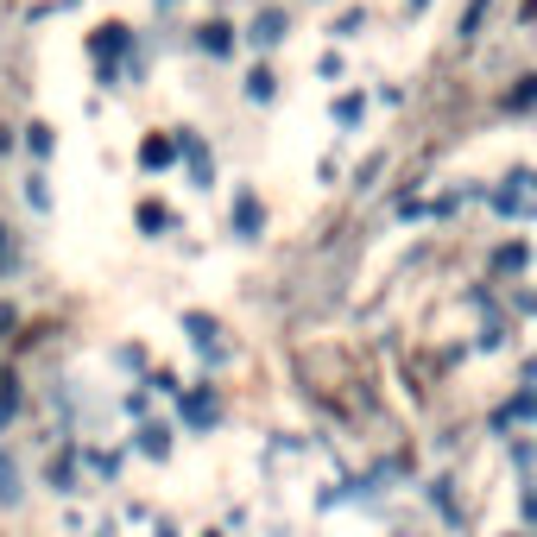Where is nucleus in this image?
Listing matches in <instances>:
<instances>
[{
    "label": "nucleus",
    "mask_w": 537,
    "mask_h": 537,
    "mask_svg": "<svg viewBox=\"0 0 537 537\" xmlns=\"http://www.w3.org/2000/svg\"><path fill=\"white\" fill-rule=\"evenodd\" d=\"M285 38V13L273 7V13H259V26H253V45H279Z\"/></svg>",
    "instance_id": "nucleus-2"
},
{
    "label": "nucleus",
    "mask_w": 537,
    "mask_h": 537,
    "mask_svg": "<svg viewBox=\"0 0 537 537\" xmlns=\"http://www.w3.org/2000/svg\"><path fill=\"white\" fill-rule=\"evenodd\" d=\"M216 418V398H190V424H209Z\"/></svg>",
    "instance_id": "nucleus-6"
},
{
    "label": "nucleus",
    "mask_w": 537,
    "mask_h": 537,
    "mask_svg": "<svg viewBox=\"0 0 537 537\" xmlns=\"http://www.w3.org/2000/svg\"><path fill=\"white\" fill-rule=\"evenodd\" d=\"M203 45L209 51H228V26H203Z\"/></svg>",
    "instance_id": "nucleus-7"
},
{
    "label": "nucleus",
    "mask_w": 537,
    "mask_h": 537,
    "mask_svg": "<svg viewBox=\"0 0 537 537\" xmlns=\"http://www.w3.org/2000/svg\"><path fill=\"white\" fill-rule=\"evenodd\" d=\"M171 152H177L171 140H146V152H140V159H146V165H171Z\"/></svg>",
    "instance_id": "nucleus-5"
},
{
    "label": "nucleus",
    "mask_w": 537,
    "mask_h": 537,
    "mask_svg": "<svg viewBox=\"0 0 537 537\" xmlns=\"http://www.w3.org/2000/svg\"><path fill=\"white\" fill-rule=\"evenodd\" d=\"M140 449H146V455H165V449H171V436H165L159 424H146V430H140Z\"/></svg>",
    "instance_id": "nucleus-3"
},
{
    "label": "nucleus",
    "mask_w": 537,
    "mask_h": 537,
    "mask_svg": "<svg viewBox=\"0 0 537 537\" xmlns=\"http://www.w3.org/2000/svg\"><path fill=\"white\" fill-rule=\"evenodd\" d=\"M500 209H506V216L525 209V177H512V190H500Z\"/></svg>",
    "instance_id": "nucleus-4"
},
{
    "label": "nucleus",
    "mask_w": 537,
    "mask_h": 537,
    "mask_svg": "<svg viewBox=\"0 0 537 537\" xmlns=\"http://www.w3.org/2000/svg\"><path fill=\"white\" fill-rule=\"evenodd\" d=\"M20 487H26V481H20V461L0 449V506H20Z\"/></svg>",
    "instance_id": "nucleus-1"
}]
</instances>
